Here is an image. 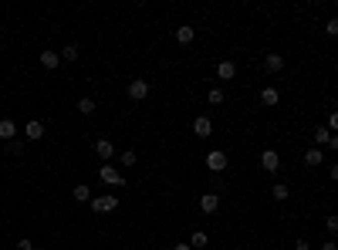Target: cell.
Listing matches in <instances>:
<instances>
[{"label":"cell","mask_w":338,"mask_h":250,"mask_svg":"<svg viewBox=\"0 0 338 250\" xmlns=\"http://www.w3.org/2000/svg\"><path fill=\"white\" fill-rule=\"evenodd\" d=\"M331 179L338 182V162H335V166H331Z\"/></svg>","instance_id":"obj_31"},{"label":"cell","mask_w":338,"mask_h":250,"mask_svg":"<svg viewBox=\"0 0 338 250\" xmlns=\"http://www.w3.org/2000/svg\"><path fill=\"white\" fill-rule=\"evenodd\" d=\"M24 136L31 139V142H37V139H44V122H37V118H31V122L24 125Z\"/></svg>","instance_id":"obj_5"},{"label":"cell","mask_w":338,"mask_h":250,"mask_svg":"<svg viewBox=\"0 0 338 250\" xmlns=\"http://www.w3.org/2000/svg\"><path fill=\"white\" fill-rule=\"evenodd\" d=\"M71 196H75L78 203H88V186H85V182H78V186L71 190Z\"/></svg>","instance_id":"obj_19"},{"label":"cell","mask_w":338,"mask_h":250,"mask_svg":"<svg viewBox=\"0 0 338 250\" xmlns=\"http://www.w3.org/2000/svg\"><path fill=\"white\" fill-rule=\"evenodd\" d=\"M193 132H196V139H206L210 132H213V122H210L206 115H200V118L193 122Z\"/></svg>","instance_id":"obj_7"},{"label":"cell","mask_w":338,"mask_h":250,"mask_svg":"<svg viewBox=\"0 0 338 250\" xmlns=\"http://www.w3.org/2000/svg\"><path fill=\"white\" fill-rule=\"evenodd\" d=\"M14 136H17V125H14L11 118H0V139H4V142H14Z\"/></svg>","instance_id":"obj_10"},{"label":"cell","mask_w":338,"mask_h":250,"mask_svg":"<svg viewBox=\"0 0 338 250\" xmlns=\"http://www.w3.org/2000/svg\"><path fill=\"white\" fill-rule=\"evenodd\" d=\"M260 166H264L267 172H277V166H281V156H277L274 149H264V152H260Z\"/></svg>","instance_id":"obj_4"},{"label":"cell","mask_w":338,"mask_h":250,"mask_svg":"<svg viewBox=\"0 0 338 250\" xmlns=\"http://www.w3.org/2000/svg\"><path fill=\"white\" fill-rule=\"evenodd\" d=\"M95 152H98V159H112V156H115V146L108 142V139H98V142H95Z\"/></svg>","instance_id":"obj_11"},{"label":"cell","mask_w":338,"mask_h":250,"mask_svg":"<svg viewBox=\"0 0 338 250\" xmlns=\"http://www.w3.org/2000/svg\"><path fill=\"white\" fill-rule=\"evenodd\" d=\"M270 196H274L277 203H284V200L291 196V190H288V186H281V182H274V186H270Z\"/></svg>","instance_id":"obj_17"},{"label":"cell","mask_w":338,"mask_h":250,"mask_svg":"<svg viewBox=\"0 0 338 250\" xmlns=\"http://www.w3.org/2000/svg\"><path fill=\"white\" fill-rule=\"evenodd\" d=\"M78 57H81V51L75 44H68L65 51H61V61H78Z\"/></svg>","instance_id":"obj_21"},{"label":"cell","mask_w":338,"mask_h":250,"mask_svg":"<svg viewBox=\"0 0 338 250\" xmlns=\"http://www.w3.org/2000/svg\"><path fill=\"white\" fill-rule=\"evenodd\" d=\"M115 206H119V196H112V193L95 196V200H91V210H95V213H112Z\"/></svg>","instance_id":"obj_1"},{"label":"cell","mask_w":338,"mask_h":250,"mask_svg":"<svg viewBox=\"0 0 338 250\" xmlns=\"http://www.w3.org/2000/svg\"><path fill=\"white\" fill-rule=\"evenodd\" d=\"M264 68H267V71H281L284 68V57L281 54H267V57H264Z\"/></svg>","instance_id":"obj_16"},{"label":"cell","mask_w":338,"mask_h":250,"mask_svg":"<svg viewBox=\"0 0 338 250\" xmlns=\"http://www.w3.org/2000/svg\"><path fill=\"white\" fill-rule=\"evenodd\" d=\"M176 41H180V44H193V41H196V27H190V24L176 27Z\"/></svg>","instance_id":"obj_8"},{"label":"cell","mask_w":338,"mask_h":250,"mask_svg":"<svg viewBox=\"0 0 338 250\" xmlns=\"http://www.w3.org/2000/svg\"><path fill=\"white\" fill-rule=\"evenodd\" d=\"M41 65H44L47 71H54L58 65H61V54H58V51H41Z\"/></svg>","instance_id":"obj_13"},{"label":"cell","mask_w":338,"mask_h":250,"mask_svg":"<svg viewBox=\"0 0 338 250\" xmlns=\"http://www.w3.org/2000/svg\"><path fill=\"white\" fill-rule=\"evenodd\" d=\"M328 146H331V149L338 152V136H331V142H328Z\"/></svg>","instance_id":"obj_32"},{"label":"cell","mask_w":338,"mask_h":250,"mask_svg":"<svg viewBox=\"0 0 338 250\" xmlns=\"http://www.w3.org/2000/svg\"><path fill=\"white\" fill-rule=\"evenodd\" d=\"M304 162H308V166H321V162H325V156H321V149H318V146L304 149Z\"/></svg>","instance_id":"obj_14"},{"label":"cell","mask_w":338,"mask_h":250,"mask_svg":"<svg viewBox=\"0 0 338 250\" xmlns=\"http://www.w3.org/2000/svg\"><path fill=\"white\" fill-rule=\"evenodd\" d=\"M325 129H328V132H338V112L328 115V125H325Z\"/></svg>","instance_id":"obj_25"},{"label":"cell","mask_w":338,"mask_h":250,"mask_svg":"<svg viewBox=\"0 0 338 250\" xmlns=\"http://www.w3.org/2000/svg\"><path fill=\"white\" fill-rule=\"evenodd\" d=\"M98 176H101V182H105V186H125V176L115 169V166H101Z\"/></svg>","instance_id":"obj_2"},{"label":"cell","mask_w":338,"mask_h":250,"mask_svg":"<svg viewBox=\"0 0 338 250\" xmlns=\"http://www.w3.org/2000/svg\"><path fill=\"white\" fill-rule=\"evenodd\" d=\"M17 250H34V243H31L27 237H24V240H17Z\"/></svg>","instance_id":"obj_28"},{"label":"cell","mask_w":338,"mask_h":250,"mask_svg":"<svg viewBox=\"0 0 338 250\" xmlns=\"http://www.w3.org/2000/svg\"><path fill=\"white\" fill-rule=\"evenodd\" d=\"M311 139H315V142H318V146H328V142H331V132H328V129H325V125H318V129H315V132H311Z\"/></svg>","instance_id":"obj_15"},{"label":"cell","mask_w":338,"mask_h":250,"mask_svg":"<svg viewBox=\"0 0 338 250\" xmlns=\"http://www.w3.org/2000/svg\"><path fill=\"white\" fill-rule=\"evenodd\" d=\"M321 250H338V243H331V240H328V243H321Z\"/></svg>","instance_id":"obj_30"},{"label":"cell","mask_w":338,"mask_h":250,"mask_svg":"<svg viewBox=\"0 0 338 250\" xmlns=\"http://www.w3.org/2000/svg\"><path fill=\"white\" fill-rule=\"evenodd\" d=\"M122 166H135V152H132V149L122 152Z\"/></svg>","instance_id":"obj_27"},{"label":"cell","mask_w":338,"mask_h":250,"mask_svg":"<svg viewBox=\"0 0 338 250\" xmlns=\"http://www.w3.org/2000/svg\"><path fill=\"white\" fill-rule=\"evenodd\" d=\"M294 250H311V247H308L304 240H298V243H294Z\"/></svg>","instance_id":"obj_29"},{"label":"cell","mask_w":338,"mask_h":250,"mask_svg":"<svg viewBox=\"0 0 338 250\" xmlns=\"http://www.w3.org/2000/svg\"><path fill=\"white\" fill-rule=\"evenodd\" d=\"M234 75H237V65H234V61H220V65H216V78H220V81H230Z\"/></svg>","instance_id":"obj_9"},{"label":"cell","mask_w":338,"mask_h":250,"mask_svg":"<svg viewBox=\"0 0 338 250\" xmlns=\"http://www.w3.org/2000/svg\"><path fill=\"white\" fill-rule=\"evenodd\" d=\"M325 31H328V37H338V17H331V21L325 24Z\"/></svg>","instance_id":"obj_24"},{"label":"cell","mask_w":338,"mask_h":250,"mask_svg":"<svg viewBox=\"0 0 338 250\" xmlns=\"http://www.w3.org/2000/svg\"><path fill=\"white\" fill-rule=\"evenodd\" d=\"M129 98L132 102H142V98H149V81H129Z\"/></svg>","instance_id":"obj_3"},{"label":"cell","mask_w":338,"mask_h":250,"mask_svg":"<svg viewBox=\"0 0 338 250\" xmlns=\"http://www.w3.org/2000/svg\"><path fill=\"white\" fill-rule=\"evenodd\" d=\"M206 243H210L206 230H196V233H193V240H190V247H206Z\"/></svg>","instance_id":"obj_20"},{"label":"cell","mask_w":338,"mask_h":250,"mask_svg":"<svg viewBox=\"0 0 338 250\" xmlns=\"http://www.w3.org/2000/svg\"><path fill=\"white\" fill-rule=\"evenodd\" d=\"M78 112L81 115H91V112H95V102H91V98H78Z\"/></svg>","instance_id":"obj_22"},{"label":"cell","mask_w":338,"mask_h":250,"mask_svg":"<svg viewBox=\"0 0 338 250\" xmlns=\"http://www.w3.org/2000/svg\"><path fill=\"white\" fill-rule=\"evenodd\" d=\"M206 102H210V105H223V91H220V88H213L210 95H206Z\"/></svg>","instance_id":"obj_23"},{"label":"cell","mask_w":338,"mask_h":250,"mask_svg":"<svg viewBox=\"0 0 338 250\" xmlns=\"http://www.w3.org/2000/svg\"><path fill=\"white\" fill-rule=\"evenodd\" d=\"M173 250H193V247H190V243H176Z\"/></svg>","instance_id":"obj_33"},{"label":"cell","mask_w":338,"mask_h":250,"mask_svg":"<svg viewBox=\"0 0 338 250\" xmlns=\"http://www.w3.org/2000/svg\"><path fill=\"white\" fill-rule=\"evenodd\" d=\"M206 169L210 172H223L227 169V156L223 152H210V156H206Z\"/></svg>","instance_id":"obj_6"},{"label":"cell","mask_w":338,"mask_h":250,"mask_svg":"<svg viewBox=\"0 0 338 250\" xmlns=\"http://www.w3.org/2000/svg\"><path fill=\"white\" fill-rule=\"evenodd\" d=\"M325 227L331 230V233H338V216H325Z\"/></svg>","instance_id":"obj_26"},{"label":"cell","mask_w":338,"mask_h":250,"mask_svg":"<svg viewBox=\"0 0 338 250\" xmlns=\"http://www.w3.org/2000/svg\"><path fill=\"white\" fill-rule=\"evenodd\" d=\"M216 206H220V196H216V193H206L200 200V210H203V213H216Z\"/></svg>","instance_id":"obj_12"},{"label":"cell","mask_w":338,"mask_h":250,"mask_svg":"<svg viewBox=\"0 0 338 250\" xmlns=\"http://www.w3.org/2000/svg\"><path fill=\"white\" fill-rule=\"evenodd\" d=\"M277 98H281V95H277V88H264V91H260V102L267 105V108H270V105H277Z\"/></svg>","instance_id":"obj_18"}]
</instances>
